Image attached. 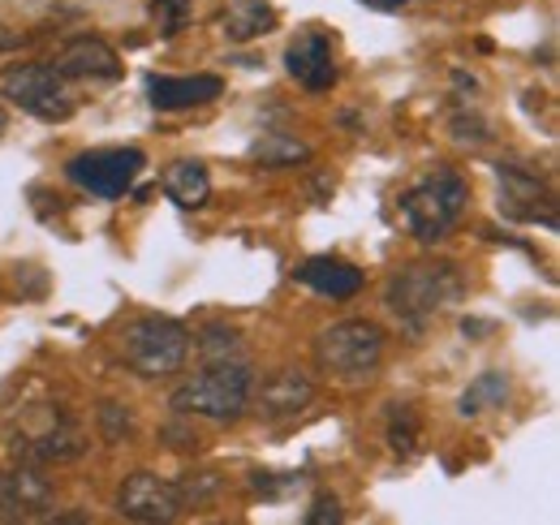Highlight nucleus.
Segmentation results:
<instances>
[{"label": "nucleus", "mask_w": 560, "mask_h": 525, "mask_svg": "<svg viewBox=\"0 0 560 525\" xmlns=\"http://www.w3.org/2000/svg\"><path fill=\"white\" fill-rule=\"evenodd\" d=\"M4 130H9V117H4V108H0V138H4Z\"/></svg>", "instance_id": "2f4dec72"}, {"label": "nucleus", "mask_w": 560, "mask_h": 525, "mask_svg": "<svg viewBox=\"0 0 560 525\" xmlns=\"http://www.w3.org/2000/svg\"><path fill=\"white\" fill-rule=\"evenodd\" d=\"M419 435H422L419 409L406 405V400H397V405L388 409V448H393L397 457H415Z\"/></svg>", "instance_id": "412c9836"}, {"label": "nucleus", "mask_w": 560, "mask_h": 525, "mask_svg": "<svg viewBox=\"0 0 560 525\" xmlns=\"http://www.w3.org/2000/svg\"><path fill=\"white\" fill-rule=\"evenodd\" d=\"M224 482H220V474H186V478H177V491H182V500H186V509L190 504H208L211 495L220 491Z\"/></svg>", "instance_id": "a878e982"}, {"label": "nucleus", "mask_w": 560, "mask_h": 525, "mask_svg": "<svg viewBox=\"0 0 560 525\" xmlns=\"http://www.w3.org/2000/svg\"><path fill=\"white\" fill-rule=\"evenodd\" d=\"M100 431L108 444H126V440H135V413L117 400H104L100 405Z\"/></svg>", "instance_id": "b1692460"}, {"label": "nucleus", "mask_w": 560, "mask_h": 525, "mask_svg": "<svg viewBox=\"0 0 560 525\" xmlns=\"http://www.w3.org/2000/svg\"><path fill=\"white\" fill-rule=\"evenodd\" d=\"M495 177H500V215L504 220H517V224H544V229H557V198H552V186L517 164V160H500L495 164Z\"/></svg>", "instance_id": "1a4fd4ad"}, {"label": "nucleus", "mask_w": 560, "mask_h": 525, "mask_svg": "<svg viewBox=\"0 0 560 525\" xmlns=\"http://www.w3.org/2000/svg\"><path fill=\"white\" fill-rule=\"evenodd\" d=\"M151 22L160 39H173L190 26V0H151Z\"/></svg>", "instance_id": "5701e85b"}, {"label": "nucleus", "mask_w": 560, "mask_h": 525, "mask_svg": "<svg viewBox=\"0 0 560 525\" xmlns=\"http://www.w3.org/2000/svg\"><path fill=\"white\" fill-rule=\"evenodd\" d=\"M224 95V78L220 73H186V78H168V73H151L147 78V100L155 113H186V108H203L211 100Z\"/></svg>", "instance_id": "ddd939ff"}, {"label": "nucleus", "mask_w": 560, "mask_h": 525, "mask_svg": "<svg viewBox=\"0 0 560 525\" xmlns=\"http://www.w3.org/2000/svg\"><path fill=\"white\" fill-rule=\"evenodd\" d=\"M384 328L371 324V319H341L332 328L319 331L315 340V362L319 371H328L332 380H346V384H358V380H371L375 366L384 362Z\"/></svg>", "instance_id": "423d86ee"}, {"label": "nucleus", "mask_w": 560, "mask_h": 525, "mask_svg": "<svg viewBox=\"0 0 560 525\" xmlns=\"http://www.w3.org/2000/svg\"><path fill=\"white\" fill-rule=\"evenodd\" d=\"M117 509L126 522H142V525H168L186 513V500L177 491V482L151 474V469H139L121 482L117 491Z\"/></svg>", "instance_id": "9d476101"}, {"label": "nucleus", "mask_w": 560, "mask_h": 525, "mask_svg": "<svg viewBox=\"0 0 560 525\" xmlns=\"http://www.w3.org/2000/svg\"><path fill=\"white\" fill-rule=\"evenodd\" d=\"M220 31L229 35V44H255L277 31V9L268 0H233L220 13Z\"/></svg>", "instance_id": "f3484780"}, {"label": "nucleus", "mask_w": 560, "mask_h": 525, "mask_svg": "<svg viewBox=\"0 0 560 525\" xmlns=\"http://www.w3.org/2000/svg\"><path fill=\"white\" fill-rule=\"evenodd\" d=\"M306 525H337L346 522V509H341V500L332 495V491H324V495H315V504L306 509V517H302Z\"/></svg>", "instance_id": "bb28decb"}, {"label": "nucleus", "mask_w": 560, "mask_h": 525, "mask_svg": "<svg viewBox=\"0 0 560 525\" xmlns=\"http://www.w3.org/2000/svg\"><path fill=\"white\" fill-rule=\"evenodd\" d=\"M366 9H375V13H397V9H406V4H415V0H362Z\"/></svg>", "instance_id": "7c9ffc66"}, {"label": "nucleus", "mask_w": 560, "mask_h": 525, "mask_svg": "<svg viewBox=\"0 0 560 525\" xmlns=\"http://www.w3.org/2000/svg\"><path fill=\"white\" fill-rule=\"evenodd\" d=\"M306 482V474H280V469H255L250 474V487L264 495V500H280L284 491H293V487H302Z\"/></svg>", "instance_id": "393cba45"}, {"label": "nucleus", "mask_w": 560, "mask_h": 525, "mask_svg": "<svg viewBox=\"0 0 560 525\" xmlns=\"http://www.w3.org/2000/svg\"><path fill=\"white\" fill-rule=\"evenodd\" d=\"M142 168H147V155H142L139 147H95V151L73 155L70 164H66V177L91 198L117 202V198H126L135 190Z\"/></svg>", "instance_id": "6e6552de"}, {"label": "nucleus", "mask_w": 560, "mask_h": 525, "mask_svg": "<svg viewBox=\"0 0 560 525\" xmlns=\"http://www.w3.org/2000/svg\"><path fill=\"white\" fill-rule=\"evenodd\" d=\"M52 66L61 69L66 78H78V82H117L121 78L117 48L108 39H100V35H73V39H66Z\"/></svg>", "instance_id": "4468645a"}, {"label": "nucleus", "mask_w": 560, "mask_h": 525, "mask_svg": "<svg viewBox=\"0 0 560 525\" xmlns=\"http://www.w3.org/2000/svg\"><path fill=\"white\" fill-rule=\"evenodd\" d=\"M491 328H495L491 319H466V324H462V331H466L470 340H483V336H488Z\"/></svg>", "instance_id": "c756f323"}, {"label": "nucleus", "mask_w": 560, "mask_h": 525, "mask_svg": "<svg viewBox=\"0 0 560 525\" xmlns=\"http://www.w3.org/2000/svg\"><path fill=\"white\" fill-rule=\"evenodd\" d=\"M250 396H255V409L264 422H289L315 405V380L293 366H280L264 380V388Z\"/></svg>", "instance_id": "f8f14e48"}, {"label": "nucleus", "mask_w": 560, "mask_h": 525, "mask_svg": "<svg viewBox=\"0 0 560 525\" xmlns=\"http://www.w3.org/2000/svg\"><path fill=\"white\" fill-rule=\"evenodd\" d=\"M284 69H289V78H298L306 91H332V86H337L332 39H328L324 31H302V35L284 48Z\"/></svg>", "instance_id": "2eb2a0df"}, {"label": "nucleus", "mask_w": 560, "mask_h": 525, "mask_svg": "<svg viewBox=\"0 0 560 525\" xmlns=\"http://www.w3.org/2000/svg\"><path fill=\"white\" fill-rule=\"evenodd\" d=\"M0 91L9 104H18L22 113H31L35 121H70L73 117V95L66 86V73L52 61H13L0 73Z\"/></svg>", "instance_id": "0eeeda50"}, {"label": "nucleus", "mask_w": 560, "mask_h": 525, "mask_svg": "<svg viewBox=\"0 0 560 525\" xmlns=\"http://www.w3.org/2000/svg\"><path fill=\"white\" fill-rule=\"evenodd\" d=\"M121 358L142 380H168L190 358V331L168 315H139L121 328Z\"/></svg>", "instance_id": "20e7f679"}, {"label": "nucleus", "mask_w": 560, "mask_h": 525, "mask_svg": "<svg viewBox=\"0 0 560 525\" xmlns=\"http://www.w3.org/2000/svg\"><path fill=\"white\" fill-rule=\"evenodd\" d=\"M470 202V182L457 168H431L401 195V220L419 242H440L462 220Z\"/></svg>", "instance_id": "7ed1b4c3"}, {"label": "nucleus", "mask_w": 560, "mask_h": 525, "mask_svg": "<svg viewBox=\"0 0 560 525\" xmlns=\"http://www.w3.org/2000/svg\"><path fill=\"white\" fill-rule=\"evenodd\" d=\"M293 280L298 284H306V289H315L319 298H332V302H350L362 293V271L346 259H332V255H319V259H306L298 271H293Z\"/></svg>", "instance_id": "dca6fc26"}, {"label": "nucleus", "mask_w": 560, "mask_h": 525, "mask_svg": "<svg viewBox=\"0 0 560 525\" xmlns=\"http://www.w3.org/2000/svg\"><path fill=\"white\" fill-rule=\"evenodd\" d=\"M164 195L173 198L177 207H203L211 198V173L208 164H199V160H177V164H168V173H164Z\"/></svg>", "instance_id": "a211bd4d"}, {"label": "nucleus", "mask_w": 560, "mask_h": 525, "mask_svg": "<svg viewBox=\"0 0 560 525\" xmlns=\"http://www.w3.org/2000/svg\"><path fill=\"white\" fill-rule=\"evenodd\" d=\"M160 435H164V440H168L173 448H199V435H195V431H182L177 422H168V427H164Z\"/></svg>", "instance_id": "c85d7f7f"}, {"label": "nucleus", "mask_w": 560, "mask_h": 525, "mask_svg": "<svg viewBox=\"0 0 560 525\" xmlns=\"http://www.w3.org/2000/svg\"><path fill=\"white\" fill-rule=\"evenodd\" d=\"M52 482L39 474V465H13L0 469V522H48L52 517Z\"/></svg>", "instance_id": "9b49d317"}, {"label": "nucleus", "mask_w": 560, "mask_h": 525, "mask_svg": "<svg viewBox=\"0 0 560 525\" xmlns=\"http://www.w3.org/2000/svg\"><path fill=\"white\" fill-rule=\"evenodd\" d=\"M250 160H255L259 168H298V164L311 160V147L298 142V138H289V133H264V138L250 147Z\"/></svg>", "instance_id": "6ab92c4d"}, {"label": "nucleus", "mask_w": 560, "mask_h": 525, "mask_svg": "<svg viewBox=\"0 0 560 525\" xmlns=\"http://www.w3.org/2000/svg\"><path fill=\"white\" fill-rule=\"evenodd\" d=\"M462 293H466V280L457 276L453 262H410V267H401V271L388 280L384 306L397 315L401 328H410L415 336H422L427 324H431L444 306L462 302Z\"/></svg>", "instance_id": "f257e3e1"}, {"label": "nucleus", "mask_w": 560, "mask_h": 525, "mask_svg": "<svg viewBox=\"0 0 560 525\" xmlns=\"http://www.w3.org/2000/svg\"><path fill=\"white\" fill-rule=\"evenodd\" d=\"M504 400H509V375H504V371H483V375L462 393L457 413H462V418H475V413L495 409V405H504Z\"/></svg>", "instance_id": "aec40b11"}, {"label": "nucleus", "mask_w": 560, "mask_h": 525, "mask_svg": "<svg viewBox=\"0 0 560 525\" xmlns=\"http://www.w3.org/2000/svg\"><path fill=\"white\" fill-rule=\"evenodd\" d=\"M250 393H255V371H250L246 358L208 362L195 380H186L173 393V409L182 418L199 413V418H211V422H237L250 409Z\"/></svg>", "instance_id": "f03ea898"}, {"label": "nucleus", "mask_w": 560, "mask_h": 525, "mask_svg": "<svg viewBox=\"0 0 560 525\" xmlns=\"http://www.w3.org/2000/svg\"><path fill=\"white\" fill-rule=\"evenodd\" d=\"M453 138L457 142H483L488 138V126L479 117H453Z\"/></svg>", "instance_id": "cd10ccee"}, {"label": "nucleus", "mask_w": 560, "mask_h": 525, "mask_svg": "<svg viewBox=\"0 0 560 525\" xmlns=\"http://www.w3.org/2000/svg\"><path fill=\"white\" fill-rule=\"evenodd\" d=\"M195 345H199V358H203V362H233V358H246V340L229 328V324L203 328L195 336Z\"/></svg>", "instance_id": "4be33fe9"}, {"label": "nucleus", "mask_w": 560, "mask_h": 525, "mask_svg": "<svg viewBox=\"0 0 560 525\" xmlns=\"http://www.w3.org/2000/svg\"><path fill=\"white\" fill-rule=\"evenodd\" d=\"M91 448L82 427L73 422L61 405H44L22 413V427L9 431V453L26 465H66Z\"/></svg>", "instance_id": "39448f33"}]
</instances>
